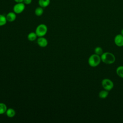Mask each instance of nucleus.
<instances>
[{
	"mask_svg": "<svg viewBox=\"0 0 123 123\" xmlns=\"http://www.w3.org/2000/svg\"><path fill=\"white\" fill-rule=\"evenodd\" d=\"M100 58L103 62L108 64L113 63L116 60L114 55L110 52H103L100 56Z\"/></svg>",
	"mask_w": 123,
	"mask_h": 123,
	"instance_id": "obj_1",
	"label": "nucleus"
},
{
	"mask_svg": "<svg viewBox=\"0 0 123 123\" xmlns=\"http://www.w3.org/2000/svg\"><path fill=\"white\" fill-rule=\"evenodd\" d=\"M101 61L100 56L95 53L90 56L88 60V63L91 67H95L100 64Z\"/></svg>",
	"mask_w": 123,
	"mask_h": 123,
	"instance_id": "obj_2",
	"label": "nucleus"
},
{
	"mask_svg": "<svg viewBox=\"0 0 123 123\" xmlns=\"http://www.w3.org/2000/svg\"><path fill=\"white\" fill-rule=\"evenodd\" d=\"M48 27L47 26L44 24H41L39 25L36 28L35 32L37 35V37H44L47 33Z\"/></svg>",
	"mask_w": 123,
	"mask_h": 123,
	"instance_id": "obj_3",
	"label": "nucleus"
},
{
	"mask_svg": "<svg viewBox=\"0 0 123 123\" xmlns=\"http://www.w3.org/2000/svg\"><path fill=\"white\" fill-rule=\"evenodd\" d=\"M101 85L104 89L108 91L111 90L114 86L113 82L111 80L108 78H105L102 80Z\"/></svg>",
	"mask_w": 123,
	"mask_h": 123,
	"instance_id": "obj_4",
	"label": "nucleus"
},
{
	"mask_svg": "<svg viewBox=\"0 0 123 123\" xmlns=\"http://www.w3.org/2000/svg\"><path fill=\"white\" fill-rule=\"evenodd\" d=\"M25 9V4L24 2H18L13 7V11L16 14L21 13Z\"/></svg>",
	"mask_w": 123,
	"mask_h": 123,
	"instance_id": "obj_5",
	"label": "nucleus"
},
{
	"mask_svg": "<svg viewBox=\"0 0 123 123\" xmlns=\"http://www.w3.org/2000/svg\"><path fill=\"white\" fill-rule=\"evenodd\" d=\"M114 42L118 47L123 46V36L121 34L117 35L114 37Z\"/></svg>",
	"mask_w": 123,
	"mask_h": 123,
	"instance_id": "obj_6",
	"label": "nucleus"
},
{
	"mask_svg": "<svg viewBox=\"0 0 123 123\" xmlns=\"http://www.w3.org/2000/svg\"><path fill=\"white\" fill-rule=\"evenodd\" d=\"M37 43L40 47L45 48L47 46L48 41L44 37H40L37 39Z\"/></svg>",
	"mask_w": 123,
	"mask_h": 123,
	"instance_id": "obj_7",
	"label": "nucleus"
},
{
	"mask_svg": "<svg viewBox=\"0 0 123 123\" xmlns=\"http://www.w3.org/2000/svg\"><path fill=\"white\" fill-rule=\"evenodd\" d=\"M6 18L7 22H12L14 21L16 18V14L14 12H9L6 14Z\"/></svg>",
	"mask_w": 123,
	"mask_h": 123,
	"instance_id": "obj_8",
	"label": "nucleus"
},
{
	"mask_svg": "<svg viewBox=\"0 0 123 123\" xmlns=\"http://www.w3.org/2000/svg\"><path fill=\"white\" fill-rule=\"evenodd\" d=\"M5 113L7 117L9 118H12L15 115L16 112L15 110L13 109L10 108L7 109Z\"/></svg>",
	"mask_w": 123,
	"mask_h": 123,
	"instance_id": "obj_9",
	"label": "nucleus"
},
{
	"mask_svg": "<svg viewBox=\"0 0 123 123\" xmlns=\"http://www.w3.org/2000/svg\"><path fill=\"white\" fill-rule=\"evenodd\" d=\"M50 3V0H38V4L39 6L42 8L48 7Z\"/></svg>",
	"mask_w": 123,
	"mask_h": 123,
	"instance_id": "obj_10",
	"label": "nucleus"
},
{
	"mask_svg": "<svg viewBox=\"0 0 123 123\" xmlns=\"http://www.w3.org/2000/svg\"><path fill=\"white\" fill-rule=\"evenodd\" d=\"M37 35L36 34V32H30L27 35V39L28 40L30 41H34L37 38Z\"/></svg>",
	"mask_w": 123,
	"mask_h": 123,
	"instance_id": "obj_11",
	"label": "nucleus"
},
{
	"mask_svg": "<svg viewBox=\"0 0 123 123\" xmlns=\"http://www.w3.org/2000/svg\"><path fill=\"white\" fill-rule=\"evenodd\" d=\"M109 95L108 91L104 89L100 91L98 93V97L102 99L106 98Z\"/></svg>",
	"mask_w": 123,
	"mask_h": 123,
	"instance_id": "obj_12",
	"label": "nucleus"
},
{
	"mask_svg": "<svg viewBox=\"0 0 123 123\" xmlns=\"http://www.w3.org/2000/svg\"><path fill=\"white\" fill-rule=\"evenodd\" d=\"M43 8H42L40 6L38 7L37 8H36V9L35 10V13L36 15H37V16H41L44 12V10Z\"/></svg>",
	"mask_w": 123,
	"mask_h": 123,
	"instance_id": "obj_13",
	"label": "nucleus"
},
{
	"mask_svg": "<svg viewBox=\"0 0 123 123\" xmlns=\"http://www.w3.org/2000/svg\"><path fill=\"white\" fill-rule=\"evenodd\" d=\"M7 110L6 105L2 102H0V115L6 113Z\"/></svg>",
	"mask_w": 123,
	"mask_h": 123,
	"instance_id": "obj_14",
	"label": "nucleus"
},
{
	"mask_svg": "<svg viewBox=\"0 0 123 123\" xmlns=\"http://www.w3.org/2000/svg\"><path fill=\"white\" fill-rule=\"evenodd\" d=\"M117 75L121 78H123V66L121 65L118 66L116 70Z\"/></svg>",
	"mask_w": 123,
	"mask_h": 123,
	"instance_id": "obj_15",
	"label": "nucleus"
},
{
	"mask_svg": "<svg viewBox=\"0 0 123 123\" xmlns=\"http://www.w3.org/2000/svg\"><path fill=\"white\" fill-rule=\"evenodd\" d=\"M7 20L6 16L3 14H0V26H3L7 23Z\"/></svg>",
	"mask_w": 123,
	"mask_h": 123,
	"instance_id": "obj_16",
	"label": "nucleus"
},
{
	"mask_svg": "<svg viewBox=\"0 0 123 123\" xmlns=\"http://www.w3.org/2000/svg\"><path fill=\"white\" fill-rule=\"evenodd\" d=\"M94 52H95V54H96L98 55H99V56H101L102 55V54L103 53L102 49L100 47H96L94 49Z\"/></svg>",
	"mask_w": 123,
	"mask_h": 123,
	"instance_id": "obj_17",
	"label": "nucleus"
},
{
	"mask_svg": "<svg viewBox=\"0 0 123 123\" xmlns=\"http://www.w3.org/2000/svg\"><path fill=\"white\" fill-rule=\"evenodd\" d=\"M32 0H23V2L25 4H30L31 2H32Z\"/></svg>",
	"mask_w": 123,
	"mask_h": 123,
	"instance_id": "obj_18",
	"label": "nucleus"
},
{
	"mask_svg": "<svg viewBox=\"0 0 123 123\" xmlns=\"http://www.w3.org/2000/svg\"><path fill=\"white\" fill-rule=\"evenodd\" d=\"M16 3L18 2H23L24 0H14Z\"/></svg>",
	"mask_w": 123,
	"mask_h": 123,
	"instance_id": "obj_19",
	"label": "nucleus"
},
{
	"mask_svg": "<svg viewBox=\"0 0 123 123\" xmlns=\"http://www.w3.org/2000/svg\"><path fill=\"white\" fill-rule=\"evenodd\" d=\"M121 34L123 36V29H122V30H121Z\"/></svg>",
	"mask_w": 123,
	"mask_h": 123,
	"instance_id": "obj_20",
	"label": "nucleus"
}]
</instances>
